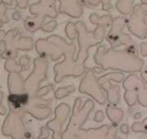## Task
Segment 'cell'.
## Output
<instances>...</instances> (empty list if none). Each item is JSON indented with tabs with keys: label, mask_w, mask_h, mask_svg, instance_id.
Listing matches in <instances>:
<instances>
[{
	"label": "cell",
	"mask_w": 147,
	"mask_h": 139,
	"mask_svg": "<svg viewBox=\"0 0 147 139\" xmlns=\"http://www.w3.org/2000/svg\"><path fill=\"white\" fill-rule=\"evenodd\" d=\"M8 101L10 102L11 106L14 108H19L21 105L25 104L28 101L26 96H17V95H11L8 97Z\"/></svg>",
	"instance_id": "obj_1"
}]
</instances>
